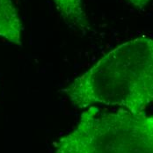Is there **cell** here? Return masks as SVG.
<instances>
[{
	"mask_svg": "<svg viewBox=\"0 0 153 153\" xmlns=\"http://www.w3.org/2000/svg\"><path fill=\"white\" fill-rule=\"evenodd\" d=\"M54 153H153V116L143 112L86 108Z\"/></svg>",
	"mask_w": 153,
	"mask_h": 153,
	"instance_id": "7a4b0ae2",
	"label": "cell"
},
{
	"mask_svg": "<svg viewBox=\"0 0 153 153\" xmlns=\"http://www.w3.org/2000/svg\"><path fill=\"white\" fill-rule=\"evenodd\" d=\"M62 92L81 109L99 105L143 112L153 105V37L114 48Z\"/></svg>",
	"mask_w": 153,
	"mask_h": 153,
	"instance_id": "6da1fadb",
	"label": "cell"
},
{
	"mask_svg": "<svg viewBox=\"0 0 153 153\" xmlns=\"http://www.w3.org/2000/svg\"><path fill=\"white\" fill-rule=\"evenodd\" d=\"M22 30L23 25L13 0H0V37L21 46Z\"/></svg>",
	"mask_w": 153,
	"mask_h": 153,
	"instance_id": "3957f363",
	"label": "cell"
},
{
	"mask_svg": "<svg viewBox=\"0 0 153 153\" xmlns=\"http://www.w3.org/2000/svg\"><path fill=\"white\" fill-rule=\"evenodd\" d=\"M64 23L71 28L85 32L90 28L82 0H52Z\"/></svg>",
	"mask_w": 153,
	"mask_h": 153,
	"instance_id": "277c9868",
	"label": "cell"
},
{
	"mask_svg": "<svg viewBox=\"0 0 153 153\" xmlns=\"http://www.w3.org/2000/svg\"><path fill=\"white\" fill-rule=\"evenodd\" d=\"M128 4H130L131 5H133L136 8H143L146 5H148L151 2H152L153 0H126Z\"/></svg>",
	"mask_w": 153,
	"mask_h": 153,
	"instance_id": "5b68a950",
	"label": "cell"
}]
</instances>
